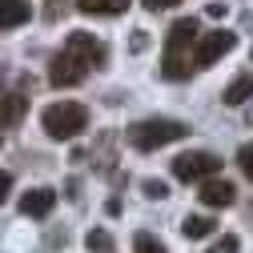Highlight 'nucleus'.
Masks as SVG:
<instances>
[{"label":"nucleus","mask_w":253,"mask_h":253,"mask_svg":"<svg viewBox=\"0 0 253 253\" xmlns=\"http://www.w3.org/2000/svg\"><path fill=\"white\" fill-rule=\"evenodd\" d=\"M101 65H105V44L92 33H69L65 48L52 56L48 81H52V88H73L88 77V69H101Z\"/></svg>","instance_id":"nucleus-1"},{"label":"nucleus","mask_w":253,"mask_h":253,"mask_svg":"<svg viewBox=\"0 0 253 253\" xmlns=\"http://www.w3.org/2000/svg\"><path fill=\"white\" fill-rule=\"evenodd\" d=\"M201 28L193 16H181L173 20L169 37H165V56H161V77L165 81H185L189 69H193V48H197Z\"/></svg>","instance_id":"nucleus-2"},{"label":"nucleus","mask_w":253,"mask_h":253,"mask_svg":"<svg viewBox=\"0 0 253 253\" xmlns=\"http://www.w3.org/2000/svg\"><path fill=\"white\" fill-rule=\"evenodd\" d=\"M189 137V125L185 121H173V117H149V121H137L129 129V145L141 149V153H153V149H165L173 141H185Z\"/></svg>","instance_id":"nucleus-3"},{"label":"nucleus","mask_w":253,"mask_h":253,"mask_svg":"<svg viewBox=\"0 0 253 253\" xmlns=\"http://www.w3.org/2000/svg\"><path fill=\"white\" fill-rule=\"evenodd\" d=\"M41 125H44V133L52 141H73L88 129V109L77 105V101H56L41 113Z\"/></svg>","instance_id":"nucleus-4"},{"label":"nucleus","mask_w":253,"mask_h":253,"mask_svg":"<svg viewBox=\"0 0 253 253\" xmlns=\"http://www.w3.org/2000/svg\"><path fill=\"white\" fill-rule=\"evenodd\" d=\"M217 173H221V157L209 153V149H189V153L173 157V177L185 181V185H201Z\"/></svg>","instance_id":"nucleus-5"},{"label":"nucleus","mask_w":253,"mask_h":253,"mask_svg":"<svg viewBox=\"0 0 253 253\" xmlns=\"http://www.w3.org/2000/svg\"><path fill=\"white\" fill-rule=\"evenodd\" d=\"M237 37L229 33V28H213V33H201L197 37V48H193V65L197 69H213L225 52H233Z\"/></svg>","instance_id":"nucleus-6"},{"label":"nucleus","mask_w":253,"mask_h":253,"mask_svg":"<svg viewBox=\"0 0 253 253\" xmlns=\"http://www.w3.org/2000/svg\"><path fill=\"white\" fill-rule=\"evenodd\" d=\"M209 209H225V205H233L237 201V185L233 181H225V177H209V181H201V193H197Z\"/></svg>","instance_id":"nucleus-7"},{"label":"nucleus","mask_w":253,"mask_h":253,"mask_svg":"<svg viewBox=\"0 0 253 253\" xmlns=\"http://www.w3.org/2000/svg\"><path fill=\"white\" fill-rule=\"evenodd\" d=\"M52 205H56V193H52V189H28V193L20 197V213L24 217H48L52 213Z\"/></svg>","instance_id":"nucleus-8"},{"label":"nucleus","mask_w":253,"mask_h":253,"mask_svg":"<svg viewBox=\"0 0 253 253\" xmlns=\"http://www.w3.org/2000/svg\"><path fill=\"white\" fill-rule=\"evenodd\" d=\"M28 113V97L20 92H8V97H0V129H16Z\"/></svg>","instance_id":"nucleus-9"},{"label":"nucleus","mask_w":253,"mask_h":253,"mask_svg":"<svg viewBox=\"0 0 253 253\" xmlns=\"http://www.w3.org/2000/svg\"><path fill=\"white\" fill-rule=\"evenodd\" d=\"M133 0H77V12L84 16H121Z\"/></svg>","instance_id":"nucleus-10"},{"label":"nucleus","mask_w":253,"mask_h":253,"mask_svg":"<svg viewBox=\"0 0 253 253\" xmlns=\"http://www.w3.org/2000/svg\"><path fill=\"white\" fill-rule=\"evenodd\" d=\"M33 8H28V0H0V28H20Z\"/></svg>","instance_id":"nucleus-11"},{"label":"nucleus","mask_w":253,"mask_h":253,"mask_svg":"<svg viewBox=\"0 0 253 253\" xmlns=\"http://www.w3.org/2000/svg\"><path fill=\"white\" fill-rule=\"evenodd\" d=\"M221 101L233 105V109H237V105H249V101H253V77H237L225 92H221Z\"/></svg>","instance_id":"nucleus-12"},{"label":"nucleus","mask_w":253,"mask_h":253,"mask_svg":"<svg viewBox=\"0 0 253 253\" xmlns=\"http://www.w3.org/2000/svg\"><path fill=\"white\" fill-rule=\"evenodd\" d=\"M213 229H217L213 217H185V221H181V233H185L189 241H201V237H209Z\"/></svg>","instance_id":"nucleus-13"},{"label":"nucleus","mask_w":253,"mask_h":253,"mask_svg":"<svg viewBox=\"0 0 253 253\" xmlns=\"http://www.w3.org/2000/svg\"><path fill=\"white\" fill-rule=\"evenodd\" d=\"M84 245H88V253H113V237H109L105 229H92V233L84 237Z\"/></svg>","instance_id":"nucleus-14"},{"label":"nucleus","mask_w":253,"mask_h":253,"mask_svg":"<svg viewBox=\"0 0 253 253\" xmlns=\"http://www.w3.org/2000/svg\"><path fill=\"white\" fill-rule=\"evenodd\" d=\"M133 249H137V253H169L153 233H137V237H133Z\"/></svg>","instance_id":"nucleus-15"},{"label":"nucleus","mask_w":253,"mask_h":253,"mask_svg":"<svg viewBox=\"0 0 253 253\" xmlns=\"http://www.w3.org/2000/svg\"><path fill=\"white\" fill-rule=\"evenodd\" d=\"M237 249H241V241H237L233 233H225L221 241H213V245H209V253H237Z\"/></svg>","instance_id":"nucleus-16"},{"label":"nucleus","mask_w":253,"mask_h":253,"mask_svg":"<svg viewBox=\"0 0 253 253\" xmlns=\"http://www.w3.org/2000/svg\"><path fill=\"white\" fill-rule=\"evenodd\" d=\"M237 165H241V173L253 181V145H241V149H237Z\"/></svg>","instance_id":"nucleus-17"},{"label":"nucleus","mask_w":253,"mask_h":253,"mask_svg":"<svg viewBox=\"0 0 253 253\" xmlns=\"http://www.w3.org/2000/svg\"><path fill=\"white\" fill-rule=\"evenodd\" d=\"M145 197H153V201L169 197V185H165V181H145Z\"/></svg>","instance_id":"nucleus-18"},{"label":"nucleus","mask_w":253,"mask_h":253,"mask_svg":"<svg viewBox=\"0 0 253 253\" xmlns=\"http://www.w3.org/2000/svg\"><path fill=\"white\" fill-rule=\"evenodd\" d=\"M8 193H12V173H4V169H0V205L8 201Z\"/></svg>","instance_id":"nucleus-19"},{"label":"nucleus","mask_w":253,"mask_h":253,"mask_svg":"<svg viewBox=\"0 0 253 253\" xmlns=\"http://www.w3.org/2000/svg\"><path fill=\"white\" fill-rule=\"evenodd\" d=\"M141 4L149 8V12H165V8H173L177 0H141Z\"/></svg>","instance_id":"nucleus-20"},{"label":"nucleus","mask_w":253,"mask_h":253,"mask_svg":"<svg viewBox=\"0 0 253 253\" xmlns=\"http://www.w3.org/2000/svg\"><path fill=\"white\" fill-rule=\"evenodd\" d=\"M145 44H149V37H145V33H141V28H137V33H133V48H137V52H141V48H145Z\"/></svg>","instance_id":"nucleus-21"},{"label":"nucleus","mask_w":253,"mask_h":253,"mask_svg":"<svg viewBox=\"0 0 253 253\" xmlns=\"http://www.w3.org/2000/svg\"><path fill=\"white\" fill-rule=\"evenodd\" d=\"M245 121H249V125H253V105H249V109H245Z\"/></svg>","instance_id":"nucleus-22"}]
</instances>
